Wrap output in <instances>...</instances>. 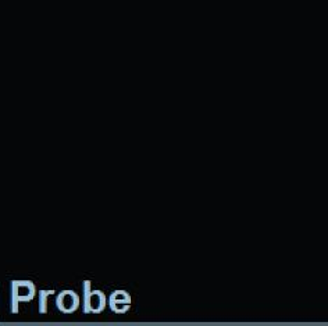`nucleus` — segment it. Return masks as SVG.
Wrapping results in <instances>:
<instances>
[{
	"instance_id": "f257e3e1",
	"label": "nucleus",
	"mask_w": 328,
	"mask_h": 326,
	"mask_svg": "<svg viewBox=\"0 0 328 326\" xmlns=\"http://www.w3.org/2000/svg\"><path fill=\"white\" fill-rule=\"evenodd\" d=\"M33 292H35V289L30 282H16V283H13V304H11L13 311L17 312V310H18L17 308L18 300H24V301L31 300L33 297Z\"/></svg>"
},
{
	"instance_id": "f03ea898",
	"label": "nucleus",
	"mask_w": 328,
	"mask_h": 326,
	"mask_svg": "<svg viewBox=\"0 0 328 326\" xmlns=\"http://www.w3.org/2000/svg\"><path fill=\"white\" fill-rule=\"evenodd\" d=\"M78 297L77 295L74 293V292H71V290H66V292H62V295L59 297V307H60V310L64 311V312H71V311H74L77 308V305H78Z\"/></svg>"
},
{
	"instance_id": "7ed1b4c3",
	"label": "nucleus",
	"mask_w": 328,
	"mask_h": 326,
	"mask_svg": "<svg viewBox=\"0 0 328 326\" xmlns=\"http://www.w3.org/2000/svg\"><path fill=\"white\" fill-rule=\"evenodd\" d=\"M104 304H106V297L103 295V292L99 290H95L91 292V297H89V312L94 311V312H99L104 308Z\"/></svg>"
},
{
	"instance_id": "20e7f679",
	"label": "nucleus",
	"mask_w": 328,
	"mask_h": 326,
	"mask_svg": "<svg viewBox=\"0 0 328 326\" xmlns=\"http://www.w3.org/2000/svg\"><path fill=\"white\" fill-rule=\"evenodd\" d=\"M114 301H124V303L130 304V296L127 295L125 292H121V290L114 292L111 295V303H114Z\"/></svg>"
},
{
	"instance_id": "39448f33",
	"label": "nucleus",
	"mask_w": 328,
	"mask_h": 326,
	"mask_svg": "<svg viewBox=\"0 0 328 326\" xmlns=\"http://www.w3.org/2000/svg\"><path fill=\"white\" fill-rule=\"evenodd\" d=\"M50 293H53V292H52V290H49V292H46V290H42V292H40L39 293V296H40V312H46V310H47V305H46V298H47V296L50 295Z\"/></svg>"
}]
</instances>
